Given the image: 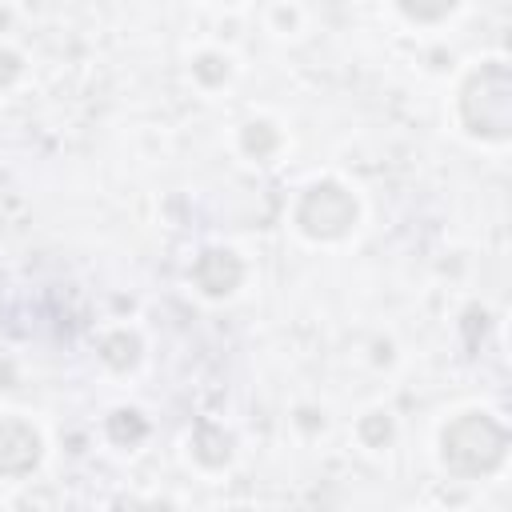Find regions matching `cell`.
<instances>
[{
  "instance_id": "cell-1",
  "label": "cell",
  "mask_w": 512,
  "mask_h": 512,
  "mask_svg": "<svg viewBox=\"0 0 512 512\" xmlns=\"http://www.w3.org/2000/svg\"><path fill=\"white\" fill-rule=\"evenodd\" d=\"M504 452H508V432L484 412L456 416L440 436V456L456 476H488L492 468H500Z\"/></svg>"
},
{
  "instance_id": "cell-2",
  "label": "cell",
  "mask_w": 512,
  "mask_h": 512,
  "mask_svg": "<svg viewBox=\"0 0 512 512\" xmlns=\"http://www.w3.org/2000/svg\"><path fill=\"white\" fill-rule=\"evenodd\" d=\"M460 120L472 136L504 140L512 132V72L508 64L492 60L468 76L460 92Z\"/></svg>"
},
{
  "instance_id": "cell-3",
  "label": "cell",
  "mask_w": 512,
  "mask_h": 512,
  "mask_svg": "<svg viewBox=\"0 0 512 512\" xmlns=\"http://www.w3.org/2000/svg\"><path fill=\"white\" fill-rule=\"evenodd\" d=\"M296 224L312 240H336L356 224V200L332 180L312 184L296 204Z\"/></svg>"
},
{
  "instance_id": "cell-4",
  "label": "cell",
  "mask_w": 512,
  "mask_h": 512,
  "mask_svg": "<svg viewBox=\"0 0 512 512\" xmlns=\"http://www.w3.org/2000/svg\"><path fill=\"white\" fill-rule=\"evenodd\" d=\"M40 464V436L24 420H0V476H28Z\"/></svg>"
},
{
  "instance_id": "cell-5",
  "label": "cell",
  "mask_w": 512,
  "mask_h": 512,
  "mask_svg": "<svg viewBox=\"0 0 512 512\" xmlns=\"http://www.w3.org/2000/svg\"><path fill=\"white\" fill-rule=\"evenodd\" d=\"M192 276H196V284H200L208 296H228V292L240 284L244 264H240V256L228 252V248H208V252H200Z\"/></svg>"
},
{
  "instance_id": "cell-6",
  "label": "cell",
  "mask_w": 512,
  "mask_h": 512,
  "mask_svg": "<svg viewBox=\"0 0 512 512\" xmlns=\"http://www.w3.org/2000/svg\"><path fill=\"white\" fill-rule=\"evenodd\" d=\"M192 452H196V460L200 464H208V468H220L228 456H232V436L224 432V428H216V424H196V436H192Z\"/></svg>"
},
{
  "instance_id": "cell-7",
  "label": "cell",
  "mask_w": 512,
  "mask_h": 512,
  "mask_svg": "<svg viewBox=\"0 0 512 512\" xmlns=\"http://www.w3.org/2000/svg\"><path fill=\"white\" fill-rule=\"evenodd\" d=\"M100 356H104L108 368L124 372V368L136 364V356H140V340H136L132 332H108V336L100 340Z\"/></svg>"
},
{
  "instance_id": "cell-8",
  "label": "cell",
  "mask_w": 512,
  "mask_h": 512,
  "mask_svg": "<svg viewBox=\"0 0 512 512\" xmlns=\"http://www.w3.org/2000/svg\"><path fill=\"white\" fill-rule=\"evenodd\" d=\"M144 432H148V424H144V416L132 412V408H120V412L108 416V436H112L116 444H140Z\"/></svg>"
},
{
  "instance_id": "cell-9",
  "label": "cell",
  "mask_w": 512,
  "mask_h": 512,
  "mask_svg": "<svg viewBox=\"0 0 512 512\" xmlns=\"http://www.w3.org/2000/svg\"><path fill=\"white\" fill-rule=\"evenodd\" d=\"M276 128L272 124H264V120H252V124H244V132H240V144H244V152L248 156H256V160H264V156H272V148H276Z\"/></svg>"
},
{
  "instance_id": "cell-10",
  "label": "cell",
  "mask_w": 512,
  "mask_h": 512,
  "mask_svg": "<svg viewBox=\"0 0 512 512\" xmlns=\"http://www.w3.org/2000/svg\"><path fill=\"white\" fill-rule=\"evenodd\" d=\"M400 4V12L404 16H412V20H424V24H432V20H444L452 8H456V0H396Z\"/></svg>"
},
{
  "instance_id": "cell-11",
  "label": "cell",
  "mask_w": 512,
  "mask_h": 512,
  "mask_svg": "<svg viewBox=\"0 0 512 512\" xmlns=\"http://www.w3.org/2000/svg\"><path fill=\"white\" fill-rule=\"evenodd\" d=\"M360 436H364V444L380 448V444H388V440H392V420H388L384 412H372V416H364V420H360Z\"/></svg>"
},
{
  "instance_id": "cell-12",
  "label": "cell",
  "mask_w": 512,
  "mask_h": 512,
  "mask_svg": "<svg viewBox=\"0 0 512 512\" xmlns=\"http://www.w3.org/2000/svg\"><path fill=\"white\" fill-rule=\"evenodd\" d=\"M192 68H196V76H200L204 84H220V80L228 76V64H224L220 56H200Z\"/></svg>"
},
{
  "instance_id": "cell-13",
  "label": "cell",
  "mask_w": 512,
  "mask_h": 512,
  "mask_svg": "<svg viewBox=\"0 0 512 512\" xmlns=\"http://www.w3.org/2000/svg\"><path fill=\"white\" fill-rule=\"evenodd\" d=\"M16 76H20V56L8 52V48H0V88H8Z\"/></svg>"
},
{
  "instance_id": "cell-14",
  "label": "cell",
  "mask_w": 512,
  "mask_h": 512,
  "mask_svg": "<svg viewBox=\"0 0 512 512\" xmlns=\"http://www.w3.org/2000/svg\"><path fill=\"white\" fill-rule=\"evenodd\" d=\"M8 380H12V368H8V364H0V388H8Z\"/></svg>"
}]
</instances>
